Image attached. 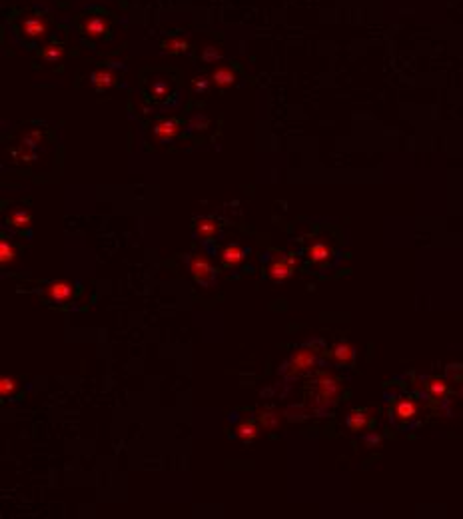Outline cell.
<instances>
[{"instance_id": "1", "label": "cell", "mask_w": 463, "mask_h": 519, "mask_svg": "<svg viewBox=\"0 0 463 519\" xmlns=\"http://www.w3.org/2000/svg\"><path fill=\"white\" fill-rule=\"evenodd\" d=\"M339 395H341V383L333 375L321 373L315 379V393H313V399H311V409L321 415L335 405Z\"/></svg>"}, {"instance_id": "2", "label": "cell", "mask_w": 463, "mask_h": 519, "mask_svg": "<svg viewBox=\"0 0 463 519\" xmlns=\"http://www.w3.org/2000/svg\"><path fill=\"white\" fill-rule=\"evenodd\" d=\"M317 353H319V351L313 349L311 346L300 347V349L294 351L292 357L286 361L282 373H284L286 377H298V375L308 373V371H311V369L315 367V363H317Z\"/></svg>"}, {"instance_id": "3", "label": "cell", "mask_w": 463, "mask_h": 519, "mask_svg": "<svg viewBox=\"0 0 463 519\" xmlns=\"http://www.w3.org/2000/svg\"><path fill=\"white\" fill-rule=\"evenodd\" d=\"M188 270H190L192 278H194L198 284L206 286V288H210V286L216 282V270H214V266H212L204 256H200V254H192V256L188 258Z\"/></svg>"}, {"instance_id": "4", "label": "cell", "mask_w": 463, "mask_h": 519, "mask_svg": "<svg viewBox=\"0 0 463 519\" xmlns=\"http://www.w3.org/2000/svg\"><path fill=\"white\" fill-rule=\"evenodd\" d=\"M44 296L52 304H66V302H70L74 298V286L70 282L58 280V282H52V284L46 286Z\"/></svg>"}, {"instance_id": "5", "label": "cell", "mask_w": 463, "mask_h": 519, "mask_svg": "<svg viewBox=\"0 0 463 519\" xmlns=\"http://www.w3.org/2000/svg\"><path fill=\"white\" fill-rule=\"evenodd\" d=\"M20 28H22V32H24L28 38H42V36L46 34L48 24H46V20H44L42 16H38V14H28V16H24V18L20 20Z\"/></svg>"}, {"instance_id": "6", "label": "cell", "mask_w": 463, "mask_h": 519, "mask_svg": "<svg viewBox=\"0 0 463 519\" xmlns=\"http://www.w3.org/2000/svg\"><path fill=\"white\" fill-rule=\"evenodd\" d=\"M82 30L90 38H100V36H104L108 32V22L100 14H90V16H86L82 20Z\"/></svg>"}, {"instance_id": "7", "label": "cell", "mask_w": 463, "mask_h": 519, "mask_svg": "<svg viewBox=\"0 0 463 519\" xmlns=\"http://www.w3.org/2000/svg\"><path fill=\"white\" fill-rule=\"evenodd\" d=\"M248 256V248L246 246H240V244H230L224 248L222 252V262L226 268H238Z\"/></svg>"}, {"instance_id": "8", "label": "cell", "mask_w": 463, "mask_h": 519, "mask_svg": "<svg viewBox=\"0 0 463 519\" xmlns=\"http://www.w3.org/2000/svg\"><path fill=\"white\" fill-rule=\"evenodd\" d=\"M178 132H180V122L176 118H168V120H162L160 124H156L154 138L158 142L166 144V142H172Z\"/></svg>"}, {"instance_id": "9", "label": "cell", "mask_w": 463, "mask_h": 519, "mask_svg": "<svg viewBox=\"0 0 463 519\" xmlns=\"http://www.w3.org/2000/svg\"><path fill=\"white\" fill-rule=\"evenodd\" d=\"M417 415V403L411 397H403L397 401L395 409H393V419L395 421H409Z\"/></svg>"}, {"instance_id": "10", "label": "cell", "mask_w": 463, "mask_h": 519, "mask_svg": "<svg viewBox=\"0 0 463 519\" xmlns=\"http://www.w3.org/2000/svg\"><path fill=\"white\" fill-rule=\"evenodd\" d=\"M294 268H296V266H292V264L288 262V258H282V260H276V262L270 264L268 274H270V278H272L274 282H284V280H288V278L294 274Z\"/></svg>"}, {"instance_id": "11", "label": "cell", "mask_w": 463, "mask_h": 519, "mask_svg": "<svg viewBox=\"0 0 463 519\" xmlns=\"http://www.w3.org/2000/svg\"><path fill=\"white\" fill-rule=\"evenodd\" d=\"M308 258L311 264H325L331 258V248L325 242H313L308 248Z\"/></svg>"}, {"instance_id": "12", "label": "cell", "mask_w": 463, "mask_h": 519, "mask_svg": "<svg viewBox=\"0 0 463 519\" xmlns=\"http://www.w3.org/2000/svg\"><path fill=\"white\" fill-rule=\"evenodd\" d=\"M331 357H333V361L339 363V365H351V361H353V357H355V349H353L351 344H347V342H339L337 346L333 347Z\"/></svg>"}, {"instance_id": "13", "label": "cell", "mask_w": 463, "mask_h": 519, "mask_svg": "<svg viewBox=\"0 0 463 519\" xmlns=\"http://www.w3.org/2000/svg\"><path fill=\"white\" fill-rule=\"evenodd\" d=\"M216 232H218L216 220H212V218H200V220H196V234H198L204 242H210V240L216 236Z\"/></svg>"}, {"instance_id": "14", "label": "cell", "mask_w": 463, "mask_h": 519, "mask_svg": "<svg viewBox=\"0 0 463 519\" xmlns=\"http://www.w3.org/2000/svg\"><path fill=\"white\" fill-rule=\"evenodd\" d=\"M92 84H94V88L96 90H108L110 86H114V82H116V78H114V74L110 72V70H94L92 72Z\"/></svg>"}, {"instance_id": "15", "label": "cell", "mask_w": 463, "mask_h": 519, "mask_svg": "<svg viewBox=\"0 0 463 519\" xmlns=\"http://www.w3.org/2000/svg\"><path fill=\"white\" fill-rule=\"evenodd\" d=\"M345 423H347V427H349L351 431H361V429L367 427V423H369V415H367L365 411H361V409H355V411H351V413L347 415Z\"/></svg>"}, {"instance_id": "16", "label": "cell", "mask_w": 463, "mask_h": 519, "mask_svg": "<svg viewBox=\"0 0 463 519\" xmlns=\"http://www.w3.org/2000/svg\"><path fill=\"white\" fill-rule=\"evenodd\" d=\"M258 433H260V429H258V425H256L254 421H242V423L236 427V435H238V439H242L244 443L254 441V439L258 437Z\"/></svg>"}, {"instance_id": "17", "label": "cell", "mask_w": 463, "mask_h": 519, "mask_svg": "<svg viewBox=\"0 0 463 519\" xmlns=\"http://www.w3.org/2000/svg\"><path fill=\"white\" fill-rule=\"evenodd\" d=\"M212 80L216 82V86H220V88H228V86H232L234 84V80H236V74H234V70L232 68H218V70H214V74H212Z\"/></svg>"}, {"instance_id": "18", "label": "cell", "mask_w": 463, "mask_h": 519, "mask_svg": "<svg viewBox=\"0 0 463 519\" xmlns=\"http://www.w3.org/2000/svg\"><path fill=\"white\" fill-rule=\"evenodd\" d=\"M150 94H152V98H158V100L168 98V94H170V84H168L164 78L154 76V78L150 80Z\"/></svg>"}, {"instance_id": "19", "label": "cell", "mask_w": 463, "mask_h": 519, "mask_svg": "<svg viewBox=\"0 0 463 519\" xmlns=\"http://www.w3.org/2000/svg\"><path fill=\"white\" fill-rule=\"evenodd\" d=\"M8 226L10 228H26V226H30V214L26 210H20V208L12 210V214L8 216Z\"/></svg>"}, {"instance_id": "20", "label": "cell", "mask_w": 463, "mask_h": 519, "mask_svg": "<svg viewBox=\"0 0 463 519\" xmlns=\"http://www.w3.org/2000/svg\"><path fill=\"white\" fill-rule=\"evenodd\" d=\"M188 48H190V44L184 38H178V36L164 42V50L170 52V54H184V52H188Z\"/></svg>"}, {"instance_id": "21", "label": "cell", "mask_w": 463, "mask_h": 519, "mask_svg": "<svg viewBox=\"0 0 463 519\" xmlns=\"http://www.w3.org/2000/svg\"><path fill=\"white\" fill-rule=\"evenodd\" d=\"M62 56H64V48H62L60 44H52V46H48V48L42 50V60L48 62V64H56V62H60Z\"/></svg>"}, {"instance_id": "22", "label": "cell", "mask_w": 463, "mask_h": 519, "mask_svg": "<svg viewBox=\"0 0 463 519\" xmlns=\"http://www.w3.org/2000/svg\"><path fill=\"white\" fill-rule=\"evenodd\" d=\"M427 391H429V395H431L433 399H441V397L447 393V383H445L443 379L433 377V379L427 381Z\"/></svg>"}, {"instance_id": "23", "label": "cell", "mask_w": 463, "mask_h": 519, "mask_svg": "<svg viewBox=\"0 0 463 519\" xmlns=\"http://www.w3.org/2000/svg\"><path fill=\"white\" fill-rule=\"evenodd\" d=\"M14 258H16V252H14L12 244H10L8 240H2V242H0V264L6 266V264H10Z\"/></svg>"}, {"instance_id": "24", "label": "cell", "mask_w": 463, "mask_h": 519, "mask_svg": "<svg viewBox=\"0 0 463 519\" xmlns=\"http://www.w3.org/2000/svg\"><path fill=\"white\" fill-rule=\"evenodd\" d=\"M260 421H262L264 429H276L280 425V415H276L274 411H262L260 413Z\"/></svg>"}, {"instance_id": "25", "label": "cell", "mask_w": 463, "mask_h": 519, "mask_svg": "<svg viewBox=\"0 0 463 519\" xmlns=\"http://www.w3.org/2000/svg\"><path fill=\"white\" fill-rule=\"evenodd\" d=\"M208 126H210V118H208L206 114H196V116H192V120H190V124H188L190 130H206Z\"/></svg>"}, {"instance_id": "26", "label": "cell", "mask_w": 463, "mask_h": 519, "mask_svg": "<svg viewBox=\"0 0 463 519\" xmlns=\"http://www.w3.org/2000/svg\"><path fill=\"white\" fill-rule=\"evenodd\" d=\"M40 138H42V132H40V130H30L28 134H24L22 146H24V148H36V146L40 144Z\"/></svg>"}, {"instance_id": "27", "label": "cell", "mask_w": 463, "mask_h": 519, "mask_svg": "<svg viewBox=\"0 0 463 519\" xmlns=\"http://www.w3.org/2000/svg\"><path fill=\"white\" fill-rule=\"evenodd\" d=\"M18 387V383H16V379L14 377H2L0 379V393H2V397H6V395H12L14 393V389Z\"/></svg>"}, {"instance_id": "28", "label": "cell", "mask_w": 463, "mask_h": 519, "mask_svg": "<svg viewBox=\"0 0 463 519\" xmlns=\"http://www.w3.org/2000/svg\"><path fill=\"white\" fill-rule=\"evenodd\" d=\"M220 58H222V52H220L216 46H206L204 52H202V60H204L206 64H214V62L220 60Z\"/></svg>"}, {"instance_id": "29", "label": "cell", "mask_w": 463, "mask_h": 519, "mask_svg": "<svg viewBox=\"0 0 463 519\" xmlns=\"http://www.w3.org/2000/svg\"><path fill=\"white\" fill-rule=\"evenodd\" d=\"M194 90H196L198 94H204V92L208 90V78H206V76L194 78Z\"/></svg>"}]
</instances>
